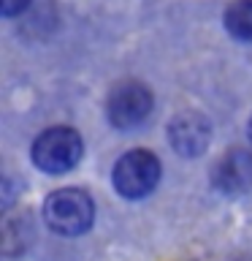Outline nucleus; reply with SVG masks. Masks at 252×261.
Instances as JSON below:
<instances>
[{"label":"nucleus","mask_w":252,"mask_h":261,"mask_svg":"<svg viewBox=\"0 0 252 261\" xmlns=\"http://www.w3.org/2000/svg\"><path fill=\"white\" fill-rule=\"evenodd\" d=\"M149 112H152V93L138 82L117 85L111 90L109 101H106V117L119 130L141 125L149 117Z\"/></svg>","instance_id":"4"},{"label":"nucleus","mask_w":252,"mask_h":261,"mask_svg":"<svg viewBox=\"0 0 252 261\" xmlns=\"http://www.w3.org/2000/svg\"><path fill=\"white\" fill-rule=\"evenodd\" d=\"M168 139L176 152L182 155H201L209 144V122L201 114L184 112L171 120L168 125Z\"/></svg>","instance_id":"5"},{"label":"nucleus","mask_w":252,"mask_h":261,"mask_svg":"<svg viewBox=\"0 0 252 261\" xmlns=\"http://www.w3.org/2000/svg\"><path fill=\"white\" fill-rule=\"evenodd\" d=\"M27 6H30V0H0V11H3V16H16Z\"/></svg>","instance_id":"8"},{"label":"nucleus","mask_w":252,"mask_h":261,"mask_svg":"<svg viewBox=\"0 0 252 261\" xmlns=\"http://www.w3.org/2000/svg\"><path fill=\"white\" fill-rule=\"evenodd\" d=\"M92 218H95V204L89 199V193L79 191V188L54 191L44 204V220L57 234H68V237L84 234L92 226Z\"/></svg>","instance_id":"1"},{"label":"nucleus","mask_w":252,"mask_h":261,"mask_svg":"<svg viewBox=\"0 0 252 261\" xmlns=\"http://www.w3.org/2000/svg\"><path fill=\"white\" fill-rule=\"evenodd\" d=\"M225 28L233 38L252 41V0H233L225 8Z\"/></svg>","instance_id":"7"},{"label":"nucleus","mask_w":252,"mask_h":261,"mask_svg":"<svg viewBox=\"0 0 252 261\" xmlns=\"http://www.w3.org/2000/svg\"><path fill=\"white\" fill-rule=\"evenodd\" d=\"M249 139H252V120H249Z\"/></svg>","instance_id":"9"},{"label":"nucleus","mask_w":252,"mask_h":261,"mask_svg":"<svg viewBox=\"0 0 252 261\" xmlns=\"http://www.w3.org/2000/svg\"><path fill=\"white\" fill-rule=\"evenodd\" d=\"M160 179V161L146 150H130L114 166V188L125 199H144Z\"/></svg>","instance_id":"3"},{"label":"nucleus","mask_w":252,"mask_h":261,"mask_svg":"<svg viewBox=\"0 0 252 261\" xmlns=\"http://www.w3.org/2000/svg\"><path fill=\"white\" fill-rule=\"evenodd\" d=\"M214 185L225 196H239L252 188V155L244 150L228 152L214 166Z\"/></svg>","instance_id":"6"},{"label":"nucleus","mask_w":252,"mask_h":261,"mask_svg":"<svg viewBox=\"0 0 252 261\" xmlns=\"http://www.w3.org/2000/svg\"><path fill=\"white\" fill-rule=\"evenodd\" d=\"M81 158V139L73 128H49L33 144V163L49 174H65Z\"/></svg>","instance_id":"2"}]
</instances>
